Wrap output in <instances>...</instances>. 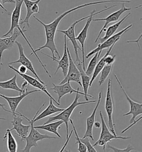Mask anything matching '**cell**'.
<instances>
[{"label":"cell","instance_id":"obj_2","mask_svg":"<svg viewBox=\"0 0 142 152\" xmlns=\"http://www.w3.org/2000/svg\"><path fill=\"white\" fill-rule=\"evenodd\" d=\"M80 98H81V95L78 94V93H76L75 99L74 101L68 107L66 108V109H64L62 112H61V113H59V114H58L57 115L49 117L48 121H47L44 124H48V123H49L51 122H53V121H63V123H65V124H66V138L68 137V136L69 135V133H69L68 132L69 120H70L71 115L72 114L74 110L78 106L80 105H83V104H89V103H96L97 101V100H88V101L79 102L78 100Z\"/></svg>","mask_w":142,"mask_h":152},{"label":"cell","instance_id":"obj_34","mask_svg":"<svg viewBox=\"0 0 142 152\" xmlns=\"http://www.w3.org/2000/svg\"><path fill=\"white\" fill-rule=\"evenodd\" d=\"M115 57L116 56H110L109 55L108 56H107L106 58H105L104 61H105V65H112V64H114V63L115 62Z\"/></svg>","mask_w":142,"mask_h":152},{"label":"cell","instance_id":"obj_44","mask_svg":"<svg viewBox=\"0 0 142 152\" xmlns=\"http://www.w3.org/2000/svg\"><path fill=\"white\" fill-rule=\"evenodd\" d=\"M64 151L65 152H71V151H70V150H69V151H67V150H66V149L64 150Z\"/></svg>","mask_w":142,"mask_h":152},{"label":"cell","instance_id":"obj_43","mask_svg":"<svg viewBox=\"0 0 142 152\" xmlns=\"http://www.w3.org/2000/svg\"><path fill=\"white\" fill-rule=\"evenodd\" d=\"M0 7H1V9H2L4 10V11H6V12H8V10L7 9H6L4 8V6H3V5H2V4H1V3H0Z\"/></svg>","mask_w":142,"mask_h":152},{"label":"cell","instance_id":"obj_45","mask_svg":"<svg viewBox=\"0 0 142 152\" xmlns=\"http://www.w3.org/2000/svg\"><path fill=\"white\" fill-rule=\"evenodd\" d=\"M130 152H137V151H135V150H133V151H132Z\"/></svg>","mask_w":142,"mask_h":152},{"label":"cell","instance_id":"obj_18","mask_svg":"<svg viewBox=\"0 0 142 152\" xmlns=\"http://www.w3.org/2000/svg\"><path fill=\"white\" fill-rule=\"evenodd\" d=\"M21 35V32L17 28H15L13 30V33L11 36L9 37H6V38H1L0 37V70H1V66L3 64L2 63V54L4 50L10 49L13 47L14 44L16 39Z\"/></svg>","mask_w":142,"mask_h":152},{"label":"cell","instance_id":"obj_26","mask_svg":"<svg viewBox=\"0 0 142 152\" xmlns=\"http://www.w3.org/2000/svg\"><path fill=\"white\" fill-rule=\"evenodd\" d=\"M130 14H131V13L129 12L127 15H125L123 18L121 19L120 21H118V23H116L112 25V26H110L107 29H106V31H106V34H105L104 37H103L102 38H101V42H104V41L107 40L108 38H109L110 37L113 36V35H114L115 32L117 31L118 28L120 27L121 24L123 23L124 21H125V20L127 18H128L129 16L130 15Z\"/></svg>","mask_w":142,"mask_h":152},{"label":"cell","instance_id":"obj_20","mask_svg":"<svg viewBox=\"0 0 142 152\" xmlns=\"http://www.w3.org/2000/svg\"><path fill=\"white\" fill-rule=\"evenodd\" d=\"M102 98V92H99V94H98V99L97 101V103L96 107H94L92 114L87 118V120H86V122H87L86 131H85V133L84 134V136L83 137V138H82V139L88 137L89 138L91 139L92 140H94V138H93V126H94V123L95 122L96 113H97L98 109L99 106L101 102Z\"/></svg>","mask_w":142,"mask_h":152},{"label":"cell","instance_id":"obj_29","mask_svg":"<svg viewBox=\"0 0 142 152\" xmlns=\"http://www.w3.org/2000/svg\"><path fill=\"white\" fill-rule=\"evenodd\" d=\"M113 65H114V64L109 65H104V66L103 68L102 71L101 72V75L99 80V86H101L105 82V81L106 80L108 77L110 75L112 70L113 69Z\"/></svg>","mask_w":142,"mask_h":152},{"label":"cell","instance_id":"obj_17","mask_svg":"<svg viewBox=\"0 0 142 152\" xmlns=\"http://www.w3.org/2000/svg\"><path fill=\"white\" fill-rule=\"evenodd\" d=\"M9 67L12 69L13 71L16 72V73H17L18 75H20V76H21L22 77V79H23L25 80L26 81L27 83H28V84H30L31 86L35 87L36 88H37L38 89V90H40V91H42L43 92H44V93L47 94L49 98L51 99L52 100V101H53L54 103H56L58 105H60L61 104L59 103H58V102H57L55 99L53 98V96L50 94V93H49V91H47V90L46 89V86L47 85H44V84H42L40 81L38 80L36 78H34L32 76H30L28 75H27L26 74H21L19 72H18L17 69H16V68L11 66V65H9Z\"/></svg>","mask_w":142,"mask_h":152},{"label":"cell","instance_id":"obj_36","mask_svg":"<svg viewBox=\"0 0 142 152\" xmlns=\"http://www.w3.org/2000/svg\"><path fill=\"white\" fill-rule=\"evenodd\" d=\"M39 3H36L32 6L31 8V11L33 14H38L40 12V9L38 6Z\"/></svg>","mask_w":142,"mask_h":152},{"label":"cell","instance_id":"obj_12","mask_svg":"<svg viewBox=\"0 0 142 152\" xmlns=\"http://www.w3.org/2000/svg\"><path fill=\"white\" fill-rule=\"evenodd\" d=\"M53 88H51L50 89L53 90V92L58 95V103L60 104L61 99L63 97L64 95L68 94H73V93H78L81 95H84V98L86 101H88L89 99L88 96H87L84 93H82L80 91V88H78L77 90L74 89L71 85L70 82H67L66 83L61 84V85H56L55 84L52 83Z\"/></svg>","mask_w":142,"mask_h":152},{"label":"cell","instance_id":"obj_4","mask_svg":"<svg viewBox=\"0 0 142 152\" xmlns=\"http://www.w3.org/2000/svg\"><path fill=\"white\" fill-rule=\"evenodd\" d=\"M15 1V8L13 10V12L11 15V27L9 30V31L3 35V37H5L9 35H12L13 33V30L15 28H17L18 30L21 32V35H22L24 39L26 41L27 44L29 45L30 47L32 53L31 55H36V53L35 51V49L33 48L32 46L31 45L29 41L28 40L26 36H25L24 32L26 31V30L25 29V26L21 28L20 26V20L21 17V9H22V5L23 3V0H14Z\"/></svg>","mask_w":142,"mask_h":152},{"label":"cell","instance_id":"obj_28","mask_svg":"<svg viewBox=\"0 0 142 152\" xmlns=\"http://www.w3.org/2000/svg\"><path fill=\"white\" fill-rule=\"evenodd\" d=\"M6 138L7 142V148L9 152H17V143L11 132L6 131L4 137H3V139L4 141L5 139Z\"/></svg>","mask_w":142,"mask_h":152},{"label":"cell","instance_id":"obj_14","mask_svg":"<svg viewBox=\"0 0 142 152\" xmlns=\"http://www.w3.org/2000/svg\"><path fill=\"white\" fill-rule=\"evenodd\" d=\"M130 10H131V8L125 7V4H123L122 5V8L118 10V11L111 14V15H109V16L106 17V18L93 19L92 21H95V22H96V21H105V23H104V26H103V27L101 28V30H100V32H99V33L98 35L97 39H96V40L94 41V42L96 43L97 42L98 39H99V37L101 35L102 32L106 31V27L108 25V24H109L111 23L117 21L122 14H123L124 12H125L126 11H128Z\"/></svg>","mask_w":142,"mask_h":152},{"label":"cell","instance_id":"obj_31","mask_svg":"<svg viewBox=\"0 0 142 152\" xmlns=\"http://www.w3.org/2000/svg\"><path fill=\"white\" fill-rule=\"evenodd\" d=\"M69 121H70L71 123V125H72V127H73V131L75 132V139H76V144H78V151L79 152H87V147L85 146V145L82 143L80 140V138L78 135V133L77 132V129L75 128V126L74 125V123H73V121L70 119Z\"/></svg>","mask_w":142,"mask_h":152},{"label":"cell","instance_id":"obj_33","mask_svg":"<svg viewBox=\"0 0 142 152\" xmlns=\"http://www.w3.org/2000/svg\"><path fill=\"white\" fill-rule=\"evenodd\" d=\"M80 140L85 145L88 152H97L94 147H93V145L90 142L89 139L88 137L84 139L80 138Z\"/></svg>","mask_w":142,"mask_h":152},{"label":"cell","instance_id":"obj_23","mask_svg":"<svg viewBox=\"0 0 142 152\" xmlns=\"http://www.w3.org/2000/svg\"><path fill=\"white\" fill-rule=\"evenodd\" d=\"M117 42L114 43L113 45L111 46V47L108 49V51H106V54L102 57V58L100 60V61L97 63L96 66L95 67V69L93 72V74L92 75V77L91 78V80H90V83H89V87H91L92 85L93 84V82L95 80V79L97 78L98 75L101 73V72L104 66L105 65V61H104V60L105 58H106L107 56H108L112 51V50L113 49V48H114V45L116 44Z\"/></svg>","mask_w":142,"mask_h":152},{"label":"cell","instance_id":"obj_21","mask_svg":"<svg viewBox=\"0 0 142 152\" xmlns=\"http://www.w3.org/2000/svg\"><path fill=\"white\" fill-rule=\"evenodd\" d=\"M46 103L42 104V105L40 107V109L37 110V112H36V115H35V118H34V122L35 123L36 121H39L41 119H42L44 118L47 117V116L51 115L53 114H55L56 113H60L62 112L64 109V108H58L56 107L54 104H53V101L51 99H50L49 100V106L46 108V109H44L43 112H42L40 114H38V113H40L41 109L45 105Z\"/></svg>","mask_w":142,"mask_h":152},{"label":"cell","instance_id":"obj_25","mask_svg":"<svg viewBox=\"0 0 142 152\" xmlns=\"http://www.w3.org/2000/svg\"><path fill=\"white\" fill-rule=\"evenodd\" d=\"M17 75H14L13 77H12L11 79L8 80L7 81H0V88L4 89L7 90H12L18 91V93H20V94H21L25 91V89H21V88H20L17 85Z\"/></svg>","mask_w":142,"mask_h":152},{"label":"cell","instance_id":"obj_1","mask_svg":"<svg viewBox=\"0 0 142 152\" xmlns=\"http://www.w3.org/2000/svg\"><path fill=\"white\" fill-rule=\"evenodd\" d=\"M106 3H123V4H127V3H131L130 1H124V0H104V1H96V2H92L89 3H85L82 5H78L75 7L72 8L71 9L68 10L62 13L61 15L56 18L53 22L49 23L48 24L44 23L39 18H36L35 16H33V18L36 19L38 23H40L44 28L45 33H46V44L42 46H41L38 49L35 50L36 53L37 52L40 51L41 50L47 48L51 50L52 53V57L53 58H57L55 56V53L57 54L58 58H60L61 56L58 51L57 48L55 44V35L56 32L57 30V28L60 22L62 20L63 18L66 17L68 14H71L72 12L77 11L80 9H82L85 7H88L90 6L93 5H101L102 4H106Z\"/></svg>","mask_w":142,"mask_h":152},{"label":"cell","instance_id":"obj_39","mask_svg":"<svg viewBox=\"0 0 142 152\" xmlns=\"http://www.w3.org/2000/svg\"><path fill=\"white\" fill-rule=\"evenodd\" d=\"M5 104H2V103H0V107H2L4 110L5 112H9V113H11V111L10 110H7V109H6L5 108H4V107H5ZM0 120H3V121H6V119H5V118H0Z\"/></svg>","mask_w":142,"mask_h":152},{"label":"cell","instance_id":"obj_9","mask_svg":"<svg viewBox=\"0 0 142 152\" xmlns=\"http://www.w3.org/2000/svg\"><path fill=\"white\" fill-rule=\"evenodd\" d=\"M22 114L18 112L17 114L13 115V121H11V124L13 125V128L11 129H8L6 131L11 132L14 130L16 132V134L21 138V140H25V138L30 133L31 125H24L22 124L23 121L22 117Z\"/></svg>","mask_w":142,"mask_h":152},{"label":"cell","instance_id":"obj_3","mask_svg":"<svg viewBox=\"0 0 142 152\" xmlns=\"http://www.w3.org/2000/svg\"><path fill=\"white\" fill-rule=\"evenodd\" d=\"M22 117H24L30 123L31 125V130L30 133L27 135L25 140L26 142V144L25 148L22 150H21V152H31V148L33 147H38L37 142L40 140H42L46 139H58V137H56L53 136H51L48 134H43L40 133V132L35 128L34 127V118L35 116L33 118L32 120L29 119L26 116H25L22 114Z\"/></svg>","mask_w":142,"mask_h":152},{"label":"cell","instance_id":"obj_15","mask_svg":"<svg viewBox=\"0 0 142 152\" xmlns=\"http://www.w3.org/2000/svg\"><path fill=\"white\" fill-rule=\"evenodd\" d=\"M40 90H33L31 91H28L27 89L25 90V92H23L22 94H20L19 96H7L4 95L0 94V97L4 99L8 103L9 107L10 108L11 113H12V115L17 114L18 112H16V110L17 109L19 104L22 101V100L25 98H26L27 95H29L30 94L37 93L40 91Z\"/></svg>","mask_w":142,"mask_h":152},{"label":"cell","instance_id":"obj_22","mask_svg":"<svg viewBox=\"0 0 142 152\" xmlns=\"http://www.w3.org/2000/svg\"><path fill=\"white\" fill-rule=\"evenodd\" d=\"M75 63L80 74L81 83L82 85V88L84 90L83 93L87 96L90 97V98H93V96L88 94L89 88V83H90V80H91V77L88 76L85 73V71L83 70V64L81 61Z\"/></svg>","mask_w":142,"mask_h":152},{"label":"cell","instance_id":"obj_35","mask_svg":"<svg viewBox=\"0 0 142 152\" xmlns=\"http://www.w3.org/2000/svg\"><path fill=\"white\" fill-rule=\"evenodd\" d=\"M73 130H71V133H70V134L68 135V137H67L66 138V142H65L64 144L63 145V146L62 147V148H61V149L59 151V152H63L64 150L66 149V147L67 145H68V144L69 142H70V140L71 137H72V134H73Z\"/></svg>","mask_w":142,"mask_h":152},{"label":"cell","instance_id":"obj_30","mask_svg":"<svg viewBox=\"0 0 142 152\" xmlns=\"http://www.w3.org/2000/svg\"><path fill=\"white\" fill-rule=\"evenodd\" d=\"M98 53L94 54V55L93 56V58L91 60L90 62L89 63L88 66L87 67V70H85V73L89 77L92 75L93 72L95 69V67L97 64L98 60Z\"/></svg>","mask_w":142,"mask_h":152},{"label":"cell","instance_id":"obj_10","mask_svg":"<svg viewBox=\"0 0 142 152\" xmlns=\"http://www.w3.org/2000/svg\"><path fill=\"white\" fill-rule=\"evenodd\" d=\"M67 51L68 53V58H69L68 70L66 76L64 77V79L59 84V85L63 84L67 82L74 81V82L77 83V84H78L80 86V87L82 88L80 71L78 70V68L76 66L75 61H73V58L71 56V55L68 46L67 47Z\"/></svg>","mask_w":142,"mask_h":152},{"label":"cell","instance_id":"obj_5","mask_svg":"<svg viewBox=\"0 0 142 152\" xmlns=\"http://www.w3.org/2000/svg\"><path fill=\"white\" fill-rule=\"evenodd\" d=\"M99 115L101 119L102 122V130L101 133L100 134V137L96 143L94 144L93 147L96 146H101L103 148V150L105 151L106 149V144L111 142L113 139H122V140H128L130 138V137H122V136H118V135H114L112 134L110 132L109 128L106 126V123L105 120L104 119V117L103 115L102 112H99Z\"/></svg>","mask_w":142,"mask_h":152},{"label":"cell","instance_id":"obj_40","mask_svg":"<svg viewBox=\"0 0 142 152\" xmlns=\"http://www.w3.org/2000/svg\"><path fill=\"white\" fill-rule=\"evenodd\" d=\"M142 34H141V35H140V36H139V37L138 39L137 40L135 41H126V42L127 43H130V42H136L137 44V45H138V47H139V49H141V47H140V45H139V41H140V39H141V37H142Z\"/></svg>","mask_w":142,"mask_h":152},{"label":"cell","instance_id":"obj_42","mask_svg":"<svg viewBox=\"0 0 142 152\" xmlns=\"http://www.w3.org/2000/svg\"><path fill=\"white\" fill-rule=\"evenodd\" d=\"M94 126L96 128H100L101 126V124L99 121H96V122H94Z\"/></svg>","mask_w":142,"mask_h":152},{"label":"cell","instance_id":"obj_19","mask_svg":"<svg viewBox=\"0 0 142 152\" xmlns=\"http://www.w3.org/2000/svg\"><path fill=\"white\" fill-rule=\"evenodd\" d=\"M64 53H63V55L62 56V58H61L60 60H58L57 58H53L51 56L47 54H44L43 53H41L43 54L44 55H46V56H48V57H49L50 58H52L53 61L57 62L58 65V67L57 69H56V72H54V75H56L58 71L59 70V69H61L63 76H64V77H65L67 75L68 70V66H69V58H68V53H67V37L65 35H64Z\"/></svg>","mask_w":142,"mask_h":152},{"label":"cell","instance_id":"obj_32","mask_svg":"<svg viewBox=\"0 0 142 152\" xmlns=\"http://www.w3.org/2000/svg\"><path fill=\"white\" fill-rule=\"evenodd\" d=\"M106 148L109 149H112V151H114V152H130L132 151L135 150L134 148L133 147V146L130 144L128 145L126 148L123 149L112 146L109 144H107Z\"/></svg>","mask_w":142,"mask_h":152},{"label":"cell","instance_id":"obj_24","mask_svg":"<svg viewBox=\"0 0 142 152\" xmlns=\"http://www.w3.org/2000/svg\"><path fill=\"white\" fill-rule=\"evenodd\" d=\"M63 121H56L53 123H49L46 124H43L40 126H34L36 129H42L46 130L49 132L56 135L59 138L61 139L62 137L58 132V129L59 128L60 125L63 124Z\"/></svg>","mask_w":142,"mask_h":152},{"label":"cell","instance_id":"obj_6","mask_svg":"<svg viewBox=\"0 0 142 152\" xmlns=\"http://www.w3.org/2000/svg\"><path fill=\"white\" fill-rule=\"evenodd\" d=\"M116 6H117V5H113L109 7H106V8H105L104 9L102 10H101L98 12H96V10H94L91 13V16L88 18H87V22L85 23V25L83 27V28L82 29V30L76 37V40L77 41H79V42L81 45V50H82V62L83 64V68L84 71H85V60H84V45H85V41H86L87 36H88L89 28L91 22L92 21L93 18L98 14H101L102 12L111 9L113 7H115Z\"/></svg>","mask_w":142,"mask_h":152},{"label":"cell","instance_id":"obj_27","mask_svg":"<svg viewBox=\"0 0 142 152\" xmlns=\"http://www.w3.org/2000/svg\"><path fill=\"white\" fill-rule=\"evenodd\" d=\"M41 1L42 0H36L35 1H32L31 0H23V2L25 3V6L26 7V16L25 18L22 21V22H21V23L20 22V25H22L23 23H26L27 26L29 28L31 27V25L29 23V20H30V18H31V16L33 14L31 11V8H32V6L34 5L35 4H36V3H40Z\"/></svg>","mask_w":142,"mask_h":152},{"label":"cell","instance_id":"obj_13","mask_svg":"<svg viewBox=\"0 0 142 152\" xmlns=\"http://www.w3.org/2000/svg\"><path fill=\"white\" fill-rule=\"evenodd\" d=\"M114 77H115L116 80L117 81L118 84L120 85V89L122 90L123 93L126 96L127 100H128V103H129V105H130V111L128 113H126V114H124L123 116H127V115H132V117L130 119V123H132L135 121V119L137 116L139 115H142V103H137V102L133 101V100H132L131 98L128 95L127 93H126L125 90H124V88L123 87V86L122 85V84L120 81V79H118V76H117V75L115 74H114Z\"/></svg>","mask_w":142,"mask_h":152},{"label":"cell","instance_id":"obj_38","mask_svg":"<svg viewBox=\"0 0 142 152\" xmlns=\"http://www.w3.org/2000/svg\"><path fill=\"white\" fill-rule=\"evenodd\" d=\"M17 71L20 73H21V74H26L27 72H28V70H27V69L25 66L21 65L20 67H18Z\"/></svg>","mask_w":142,"mask_h":152},{"label":"cell","instance_id":"obj_8","mask_svg":"<svg viewBox=\"0 0 142 152\" xmlns=\"http://www.w3.org/2000/svg\"><path fill=\"white\" fill-rule=\"evenodd\" d=\"M132 26H133V24L129 25L127 27H125L122 30L120 31L118 33L113 35L112 36H111L109 38H108L107 40L104 41V42L99 44L96 49H93L90 53H89V54H88V55L86 56V58L88 59L91 56H92L93 55V54H96L97 53H98V58H99L101 54L102 53V51L103 50L106 49H109L114 43L117 42L118 41L120 40L121 36L125 32H127L128 30H129L130 28H132Z\"/></svg>","mask_w":142,"mask_h":152},{"label":"cell","instance_id":"obj_7","mask_svg":"<svg viewBox=\"0 0 142 152\" xmlns=\"http://www.w3.org/2000/svg\"><path fill=\"white\" fill-rule=\"evenodd\" d=\"M105 110L108 116L109 129L113 135H117L114 129L115 124L114 123L113 120V115L114 112V102L112 92V80L111 79H109L108 82V87L105 102Z\"/></svg>","mask_w":142,"mask_h":152},{"label":"cell","instance_id":"obj_16","mask_svg":"<svg viewBox=\"0 0 142 152\" xmlns=\"http://www.w3.org/2000/svg\"><path fill=\"white\" fill-rule=\"evenodd\" d=\"M15 44H16V45H17L18 48V51H19V54H20V56H19V58L17 60L15 61H13V62H11V63H9L8 65H11V64H16V63H20L22 65L25 66V67H26L27 70H30V72L36 76V78L38 80L40 81V82L42 84H44V83L40 79L39 76L37 75V72H36V70L33 67V64L31 62V61L29 60V58H27L26 56L25 55V53H24V48L23 47L22 44L16 41Z\"/></svg>","mask_w":142,"mask_h":152},{"label":"cell","instance_id":"obj_11","mask_svg":"<svg viewBox=\"0 0 142 152\" xmlns=\"http://www.w3.org/2000/svg\"><path fill=\"white\" fill-rule=\"evenodd\" d=\"M91 15H89L88 16H86V17H84L83 18H81L80 20H77V21H75V23H73L71 26L69 27V28L68 29H67L66 30H57V31L59 32H61L62 34H64V35L66 36V37H68L69 41H70L73 46V48H74V50H75V56H76V60H75V62H79L80 61V58H79V54H78V50H81L80 48V46L78 45V42H77V41L76 40V37H75V27L76 26V25L78 23L85 20L87 18H88L90 16H91Z\"/></svg>","mask_w":142,"mask_h":152},{"label":"cell","instance_id":"obj_37","mask_svg":"<svg viewBox=\"0 0 142 152\" xmlns=\"http://www.w3.org/2000/svg\"><path fill=\"white\" fill-rule=\"evenodd\" d=\"M142 116H141L138 119H137V120H136V121H134L133 123H131V124L130 125H129V126H128V127H127L126 129H125L123 130H122V132H121V133L122 134H123V133H125L127 130H128L129 129H130V128H132V126H133L134 125H135L137 122H138L139 121H140V120H141V119H142Z\"/></svg>","mask_w":142,"mask_h":152},{"label":"cell","instance_id":"obj_41","mask_svg":"<svg viewBox=\"0 0 142 152\" xmlns=\"http://www.w3.org/2000/svg\"><path fill=\"white\" fill-rule=\"evenodd\" d=\"M2 2V4H5L6 3H9V4H15V1L14 0H1Z\"/></svg>","mask_w":142,"mask_h":152}]
</instances>
